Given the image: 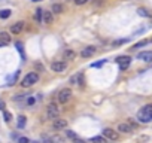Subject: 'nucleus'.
I'll return each instance as SVG.
<instances>
[{
  "label": "nucleus",
  "instance_id": "20",
  "mask_svg": "<svg viewBox=\"0 0 152 143\" xmlns=\"http://www.w3.org/2000/svg\"><path fill=\"white\" fill-rule=\"evenodd\" d=\"M25 124H27V118L21 115L20 118H18V124H17V125H18V128L21 130V128H24V127H25Z\"/></svg>",
  "mask_w": 152,
  "mask_h": 143
},
{
  "label": "nucleus",
  "instance_id": "23",
  "mask_svg": "<svg viewBox=\"0 0 152 143\" xmlns=\"http://www.w3.org/2000/svg\"><path fill=\"white\" fill-rule=\"evenodd\" d=\"M18 76H20V70H17V72L14 73V76H12V77H9V85H14Z\"/></svg>",
  "mask_w": 152,
  "mask_h": 143
},
{
  "label": "nucleus",
  "instance_id": "6",
  "mask_svg": "<svg viewBox=\"0 0 152 143\" xmlns=\"http://www.w3.org/2000/svg\"><path fill=\"white\" fill-rule=\"evenodd\" d=\"M51 69H52V72H55V73H63L67 69V63L66 61H54L51 64Z\"/></svg>",
  "mask_w": 152,
  "mask_h": 143
},
{
  "label": "nucleus",
  "instance_id": "22",
  "mask_svg": "<svg viewBox=\"0 0 152 143\" xmlns=\"http://www.w3.org/2000/svg\"><path fill=\"white\" fill-rule=\"evenodd\" d=\"M91 142L93 143H106V139L103 136H96V137L91 139Z\"/></svg>",
  "mask_w": 152,
  "mask_h": 143
},
{
  "label": "nucleus",
  "instance_id": "19",
  "mask_svg": "<svg viewBox=\"0 0 152 143\" xmlns=\"http://www.w3.org/2000/svg\"><path fill=\"white\" fill-rule=\"evenodd\" d=\"M10 14H12L10 9H2V10H0V18H2V20H6V18L10 17Z\"/></svg>",
  "mask_w": 152,
  "mask_h": 143
},
{
  "label": "nucleus",
  "instance_id": "11",
  "mask_svg": "<svg viewBox=\"0 0 152 143\" xmlns=\"http://www.w3.org/2000/svg\"><path fill=\"white\" fill-rule=\"evenodd\" d=\"M52 127H54V130H64L66 127H67V121L66 119H60V118H57V119H54V124H52Z\"/></svg>",
  "mask_w": 152,
  "mask_h": 143
},
{
  "label": "nucleus",
  "instance_id": "17",
  "mask_svg": "<svg viewBox=\"0 0 152 143\" xmlns=\"http://www.w3.org/2000/svg\"><path fill=\"white\" fill-rule=\"evenodd\" d=\"M42 12H43V10H42L40 8L34 10V20H36L37 24H42Z\"/></svg>",
  "mask_w": 152,
  "mask_h": 143
},
{
  "label": "nucleus",
  "instance_id": "21",
  "mask_svg": "<svg viewBox=\"0 0 152 143\" xmlns=\"http://www.w3.org/2000/svg\"><path fill=\"white\" fill-rule=\"evenodd\" d=\"M137 14L140 15V17H151V12L148 9H145V8H139L137 9Z\"/></svg>",
  "mask_w": 152,
  "mask_h": 143
},
{
  "label": "nucleus",
  "instance_id": "4",
  "mask_svg": "<svg viewBox=\"0 0 152 143\" xmlns=\"http://www.w3.org/2000/svg\"><path fill=\"white\" fill-rule=\"evenodd\" d=\"M70 98H72V89L70 88H63L58 93V101L61 105H66L67 101H70Z\"/></svg>",
  "mask_w": 152,
  "mask_h": 143
},
{
  "label": "nucleus",
  "instance_id": "28",
  "mask_svg": "<svg viewBox=\"0 0 152 143\" xmlns=\"http://www.w3.org/2000/svg\"><path fill=\"white\" fill-rule=\"evenodd\" d=\"M105 61H106V60H101V61H98V63H93V64H91V67H100V66H103Z\"/></svg>",
  "mask_w": 152,
  "mask_h": 143
},
{
  "label": "nucleus",
  "instance_id": "26",
  "mask_svg": "<svg viewBox=\"0 0 152 143\" xmlns=\"http://www.w3.org/2000/svg\"><path fill=\"white\" fill-rule=\"evenodd\" d=\"M17 49L20 51V54H21V57H22V60H24V58H25V55H24V49H22L21 42H17Z\"/></svg>",
  "mask_w": 152,
  "mask_h": 143
},
{
  "label": "nucleus",
  "instance_id": "29",
  "mask_svg": "<svg viewBox=\"0 0 152 143\" xmlns=\"http://www.w3.org/2000/svg\"><path fill=\"white\" fill-rule=\"evenodd\" d=\"M34 103H36V98H34V97H29V98H27V105H29V106H33Z\"/></svg>",
  "mask_w": 152,
  "mask_h": 143
},
{
  "label": "nucleus",
  "instance_id": "30",
  "mask_svg": "<svg viewBox=\"0 0 152 143\" xmlns=\"http://www.w3.org/2000/svg\"><path fill=\"white\" fill-rule=\"evenodd\" d=\"M18 143H30V140L27 137H20L18 139Z\"/></svg>",
  "mask_w": 152,
  "mask_h": 143
},
{
  "label": "nucleus",
  "instance_id": "27",
  "mask_svg": "<svg viewBox=\"0 0 152 143\" xmlns=\"http://www.w3.org/2000/svg\"><path fill=\"white\" fill-rule=\"evenodd\" d=\"M124 43H127V39H119V40H115L112 45L113 46H119V45H124Z\"/></svg>",
  "mask_w": 152,
  "mask_h": 143
},
{
  "label": "nucleus",
  "instance_id": "25",
  "mask_svg": "<svg viewBox=\"0 0 152 143\" xmlns=\"http://www.w3.org/2000/svg\"><path fill=\"white\" fill-rule=\"evenodd\" d=\"M148 42L149 40H140V42H137L134 46H133V49H137V48H142V46H146L148 45Z\"/></svg>",
  "mask_w": 152,
  "mask_h": 143
},
{
  "label": "nucleus",
  "instance_id": "7",
  "mask_svg": "<svg viewBox=\"0 0 152 143\" xmlns=\"http://www.w3.org/2000/svg\"><path fill=\"white\" fill-rule=\"evenodd\" d=\"M103 137L109 139V140H118V131H115V130H112V128H105Z\"/></svg>",
  "mask_w": 152,
  "mask_h": 143
},
{
  "label": "nucleus",
  "instance_id": "5",
  "mask_svg": "<svg viewBox=\"0 0 152 143\" xmlns=\"http://www.w3.org/2000/svg\"><path fill=\"white\" fill-rule=\"evenodd\" d=\"M115 61L119 64V69H121V70L128 69V66L131 64V58H130L128 55H121V57H118Z\"/></svg>",
  "mask_w": 152,
  "mask_h": 143
},
{
  "label": "nucleus",
  "instance_id": "1",
  "mask_svg": "<svg viewBox=\"0 0 152 143\" xmlns=\"http://www.w3.org/2000/svg\"><path fill=\"white\" fill-rule=\"evenodd\" d=\"M137 119L146 124V122H151L152 121V105H146L143 106L140 110L137 112Z\"/></svg>",
  "mask_w": 152,
  "mask_h": 143
},
{
  "label": "nucleus",
  "instance_id": "13",
  "mask_svg": "<svg viewBox=\"0 0 152 143\" xmlns=\"http://www.w3.org/2000/svg\"><path fill=\"white\" fill-rule=\"evenodd\" d=\"M133 128H134V127H133L130 122H125V124H119V125H118V131H121V133H131Z\"/></svg>",
  "mask_w": 152,
  "mask_h": 143
},
{
  "label": "nucleus",
  "instance_id": "18",
  "mask_svg": "<svg viewBox=\"0 0 152 143\" xmlns=\"http://www.w3.org/2000/svg\"><path fill=\"white\" fill-rule=\"evenodd\" d=\"M63 10H64L63 5H58V3H54L52 5V12H54V14H63Z\"/></svg>",
  "mask_w": 152,
  "mask_h": 143
},
{
  "label": "nucleus",
  "instance_id": "14",
  "mask_svg": "<svg viewBox=\"0 0 152 143\" xmlns=\"http://www.w3.org/2000/svg\"><path fill=\"white\" fill-rule=\"evenodd\" d=\"M22 29H24V22H15L14 25H12L10 27V33L12 34H20L21 31H22Z\"/></svg>",
  "mask_w": 152,
  "mask_h": 143
},
{
  "label": "nucleus",
  "instance_id": "16",
  "mask_svg": "<svg viewBox=\"0 0 152 143\" xmlns=\"http://www.w3.org/2000/svg\"><path fill=\"white\" fill-rule=\"evenodd\" d=\"M63 57H64V60H75L76 54H75L73 49H66L64 54H63Z\"/></svg>",
  "mask_w": 152,
  "mask_h": 143
},
{
  "label": "nucleus",
  "instance_id": "9",
  "mask_svg": "<svg viewBox=\"0 0 152 143\" xmlns=\"http://www.w3.org/2000/svg\"><path fill=\"white\" fill-rule=\"evenodd\" d=\"M137 60H142L146 63H152V51H143L137 54Z\"/></svg>",
  "mask_w": 152,
  "mask_h": 143
},
{
  "label": "nucleus",
  "instance_id": "2",
  "mask_svg": "<svg viewBox=\"0 0 152 143\" xmlns=\"http://www.w3.org/2000/svg\"><path fill=\"white\" fill-rule=\"evenodd\" d=\"M37 81H39V75H37L36 72H31V73L25 75V76L22 77V81H21V85H22L24 88H29V86H31L33 84H36Z\"/></svg>",
  "mask_w": 152,
  "mask_h": 143
},
{
  "label": "nucleus",
  "instance_id": "24",
  "mask_svg": "<svg viewBox=\"0 0 152 143\" xmlns=\"http://www.w3.org/2000/svg\"><path fill=\"white\" fill-rule=\"evenodd\" d=\"M3 119H5L6 122H9V121L12 119V113L8 112V110H3Z\"/></svg>",
  "mask_w": 152,
  "mask_h": 143
},
{
  "label": "nucleus",
  "instance_id": "31",
  "mask_svg": "<svg viewBox=\"0 0 152 143\" xmlns=\"http://www.w3.org/2000/svg\"><path fill=\"white\" fill-rule=\"evenodd\" d=\"M86 2H88V0H75V3L79 5V6H81V5H85Z\"/></svg>",
  "mask_w": 152,
  "mask_h": 143
},
{
  "label": "nucleus",
  "instance_id": "35",
  "mask_svg": "<svg viewBox=\"0 0 152 143\" xmlns=\"http://www.w3.org/2000/svg\"><path fill=\"white\" fill-rule=\"evenodd\" d=\"M31 2H42V0H31Z\"/></svg>",
  "mask_w": 152,
  "mask_h": 143
},
{
  "label": "nucleus",
  "instance_id": "15",
  "mask_svg": "<svg viewBox=\"0 0 152 143\" xmlns=\"http://www.w3.org/2000/svg\"><path fill=\"white\" fill-rule=\"evenodd\" d=\"M0 42L5 43V45H8L10 42V34L6 33V31H0Z\"/></svg>",
  "mask_w": 152,
  "mask_h": 143
},
{
  "label": "nucleus",
  "instance_id": "3",
  "mask_svg": "<svg viewBox=\"0 0 152 143\" xmlns=\"http://www.w3.org/2000/svg\"><path fill=\"white\" fill-rule=\"evenodd\" d=\"M60 116V109L55 103H49L46 107V118L48 119H57Z\"/></svg>",
  "mask_w": 152,
  "mask_h": 143
},
{
  "label": "nucleus",
  "instance_id": "12",
  "mask_svg": "<svg viewBox=\"0 0 152 143\" xmlns=\"http://www.w3.org/2000/svg\"><path fill=\"white\" fill-rule=\"evenodd\" d=\"M52 21H54L52 12L43 10V12H42V22H45V24H52Z\"/></svg>",
  "mask_w": 152,
  "mask_h": 143
},
{
  "label": "nucleus",
  "instance_id": "32",
  "mask_svg": "<svg viewBox=\"0 0 152 143\" xmlns=\"http://www.w3.org/2000/svg\"><path fill=\"white\" fill-rule=\"evenodd\" d=\"M43 143H52V140L48 139V137H43Z\"/></svg>",
  "mask_w": 152,
  "mask_h": 143
},
{
  "label": "nucleus",
  "instance_id": "34",
  "mask_svg": "<svg viewBox=\"0 0 152 143\" xmlns=\"http://www.w3.org/2000/svg\"><path fill=\"white\" fill-rule=\"evenodd\" d=\"M2 46H6L5 43H2V42H0V48H2Z\"/></svg>",
  "mask_w": 152,
  "mask_h": 143
},
{
  "label": "nucleus",
  "instance_id": "36",
  "mask_svg": "<svg viewBox=\"0 0 152 143\" xmlns=\"http://www.w3.org/2000/svg\"><path fill=\"white\" fill-rule=\"evenodd\" d=\"M151 42H152V39H151Z\"/></svg>",
  "mask_w": 152,
  "mask_h": 143
},
{
  "label": "nucleus",
  "instance_id": "8",
  "mask_svg": "<svg viewBox=\"0 0 152 143\" xmlns=\"http://www.w3.org/2000/svg\"><path fill=\"white\" fill-rule=\"evenodd\" d=\"M66 134H67V137L70 139V142H72V143H85V140H84L82 137H79V136L76 134L75 131H72V130L66 131Z\"/></svg>",
  "mask_w": 152,
  "mask_h": 143
},
{
  "label": "nucleus",
  "instance_id": "33",
  "mask_svg": "<svg viewBox=\"0 0 152 143\" xmlns=\"http://www.w3.org/2000/svg\"><path fill=\"white\" fill-rule=\"evenodd\" d=\"M0 110H5V103L0 101Z\"/></svg>",
  "mask_w": 152,
  "mask_h": 143
},
{
  "label": "nucleus",
  "instance_id": "10",
  "mask_svg": "<svg viewBox=\"0 0 152 143\" xmlns=\"http://www.w3.org/2000/svg\"><path fill=\"white\" fill-rule=\"evenodd\" d=\"M96 54V48L94 46H86V48H84L82 51H81V57L82 58H90V57H93Z\"/></svg>",
  "mask_w": 152,
  "mask_h": 143
}]
</instances>
